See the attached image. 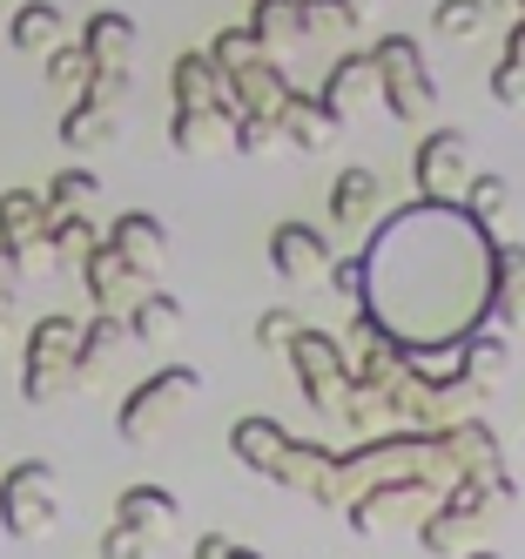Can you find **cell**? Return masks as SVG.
<instances>
[{
	"label": "cell",
	"mask_w": 525,
	"mask_h": 559,
	"mask_svg": "<svg viewBox=\"0 0 525 559\" xmlns=\"http://www.w3.org/2000/svg\"><path fill=\"white\" fill-rule=\"evenodd\" d=\"M357 270H363L357 304L371 317V331L411 357L465 350L485 331L499 290L492 236L458 203H404L371 229Z\"/></svg>",
	"instance_id": "1"
},
{
	"label": "cell",
	"mask_w": 525,
	"mask_h": 559,
	"mask_svg": "<svg viewBox=\"0 0 525 559\" xmlns=\"http://www.w3.org/2000/svg\"><path fill=\"white\" fill-rule=\"evenodd\" d=\"M74 344H81V317H68V310H48L27 331V365H21V397H27V405H48V397L81 384Z\"/></svg>",
	"instance_id": "2"
},
{
	"label": "cell",
	"mask_w": 525,
	"mask_h": 559,
	"mask_svg": "<svg viewBox=\"0 0 525 559\" xmlns=\"http://www.w3.org/2000/svg\"><path fill=\"white\" fill-rule=\"evenodd\" d=\"M61 519V492H55V465L48 459H21L0 478V526L14 539H48Z\"/></svg>",
	"instance_id": "3"
},
{
	"label": "cell",
	"mask_w": 525,
	"mask_h": 559,
	"mask_svg": "<svg viewBox=\"0 0 525 559\" xmlns=\"http://www.w3.org/2000/svg\"><path fill=\"white\" fill-rule=\"evenodd\" d=\"M195 391H202V371H195V365H162L155 378H142L129 397H121L115 431L129 438V445H148V438L162 431V418H169L182 397H195Z\"/></svg>",
	"instance_id": "4"
},
{
	"label": "cell",
	"mask_w": 525,
	"mask_h": 559,
	"mask_svg": "<svg viewBox=\"0 0 525 559\" xmlns=\"http://www.w3.org/2000/svg\"><path fill=\"white\" fill-rule=\"evenodd\" d=\"M371 74H384V108L397 115V122H418V115H431V74L418 61V48L404 41V34H391V41L371 48Z\"/></svg>",
	"instance_id": "5"
},
{
	"label": "cell",
	"mask_w": 525,
	"mask_h": 559,
	"mask_svg": "<svg viewBox=\"0 0 525 559\" xmlns=\"http://www.w3.org/2000/svg\"><path fill=\"white\" fill-rule=\"evenodd\" d=\"M465 129H438L425 135V148L411 155V176H418V203H452L458 182H465Z\"/></svg>",
	"instance_id": "6"
},
{
	"label": "cell",
	"mask_w": 525,
	"mask_h": 559,
	"mask_svg": "<svg viewBox=\"0 0 525 559\" xmlns=\"http://www.w3.org/2000/svg\"><path fill=\"white\" fill-rule=\"evenodd\" d=\"M323 236L310 223H276L270 229V270L283 276V284H310V276H323Z\"/></svg>",
	"instance_id": "7"
},
{
	"label": "cell",
	"mask_w": 525,
	"mask_h": 559,
	"mask_svg": "<svg viewBox=\"0 0 525 559\" xmlns=\"http://www.w3.org/2000/svg\"><path fill=\"white\" fill-rule=\"evenodd\" d=\"M229 452L250 465V472H263V478H283V459H290V431H283L276 418H236Z\"/></svg>",
	"instance_id": "8"
},
{
	"label": "cell",
	"mask_w": 525,
	"mask_h": 559,
	"mask_svg": "<svg viewBox=\"0 0 525 559\" xmlns=\"http://www.w3.org/2000/svg\"><path fill=\"white\" fill-rule=\"evenodd\" d=\"M81 284H88V297H95L102 310H121V304L142 297V270H129L108 243H95L88 257H81Z\"/></svg>",
	"instance_id": "9"
},
{
	"label": "cell",
	"mask_w": 525,
	"mask_h": 559,
	"mask_svg": "<svg viewBox=\"0 0 525 559\" xmlns=\"http://www.w3.org/2000/svg\"><path fill=\"white\" fill-rule=\"evenodd\" d=\"M102 243H108L121 263H129V270H155L162 250H169V229H162L155 216H142V210H129V216H115V223H108Z\"/></svg>",
	"instance_id": "10"
},
{
	"label": "cell",
	"mask_w": 525,
	"mask_h": 559,
	"mask_svg": "<svg viewBox=\"0 0 525 559\" xmlns=\"http://www.w3.org/2000/svg\"><path fill=\"white\" fill-rule=\"evenodd\" d=\"M290 365H297V378H303V391H310V405H331V378L350 371L323 331H297V337H290Z\"/></svg>",
	"instance_id": "11"
},
{
	"label": "cell",
	"mask_w": 525,
	"mask_h": 559,
	"mask_svg": "<svg viewBox=\"0 0 525 559\" xmlns=\"http://www.w3.org/2000/svg\"><path fill=\"white\" fill-rule=\"evenodd\" d=\"M81 55H88V68H129L135 61V21L102 8L88 27H81Z\"/></svg>",
	"instance_id": "12"
},
{
	"label": "cell",
	"mask_w": 525,
	"mask_h": 559,
	"mask_svg": "<svg viewBox=\"0 0 525 559\" xmlns=\"http://www.w3.org/2000/svg\"><path fill=\"white\" fill-rule=\"evenodd\" d=\"M229 122H236V108H229V102H216V108H176L169 142H176L182 155H210V148L229 142Z\"/></svg>",
	"instance_id": "13"
},
{
	"label": "cell",
	"mask_w": 525,
	"mask_h": 559,
	"mask_svg": "<svg viewBox=\"0 0 525 559\" xmlns=\"http://www.w3.org/2000/svg\"><path fill=\"white\" fill-rule=\"evenodd\" d=\"M176 519H182V512H176V499L162 492V486H129V492L115 499V526H135V533H148V539H162Z\"/></svg>",
	"instance_id": "14"
},
{
	"label": "cell",
	"mask_w": 525,
	"mask_h": 559,
	"mask_svg": "<svg viewBox=\"0 0 525 559\" xmlns=\"http://www.w3.org/2000/svg\"><path fill=\"white\" fill-rule=\"evenodd\" d=\"M40 229H48V203H40V189H8V195H0V243H8V250L40 243Z\"/></svg>",
	"instance_id": "15"
},
{
	"label": "cell",
	"mask_w": 525,
	"mask_h": 559,
	"mask_svg": "<svg viewBox=\"0 0 525 559\" xmlns=\"http://www.w3.org/2000/svg\"><path fill=\"white\" fill-rule=\"evenodd\" d=\"M121 331L142 337V344H162V337L182 331V304H176L169 290H142V297L129 304V317H121Z\"/></svg>",
	"instance_id": "16"
},
{
	"label": "cell",
	"mask_w": 525,
	"mask_h": 559,
	"mask_svg": "<svg viewBox=\"0 0 525 559\" xmlns=\"http://www.w3.org/2000/svg\"><path fill=\"white\" fill-rule=\"evenodd\" d=\"M8 41L21 55H48L61 41V8H55V0H21L14 21H8Z\"/></svg>",
	"instance_id": "17"
},
{
	"label": "cell",
	"mask_w": 525,
	"mask_h": 559,
	"mask_svg": "<svg viewBox=\"0 0 525 559\" xmlns=\"http://www.w3.org/2000/svg\"><path fill=\"white\" fill-rule=\"evenodd\" d=\"M169 88H176V108H216L223 102V74L210 68V55H176Z\"/></svg>",
	"instance_id": "18"
},
{
	"label": "cell",
	"mask_w": 525,
	"mask_h": 559,
	"mask_svg": "<svg viewBox=\"0 0 525 559\" xmlns=\"http://www.w3.org/2000/svg\"><path fill=\"white\" fill-rule=\"evenodd\" d=\"M121 337H129V331H121V317H115V310H95L88 324H81V344H74V371H81V384L102 371V357H108Z\"/></svg>",
	"instance_id": "19"
},
{
	"label": "cell",
	"mask_w": 525,
	"mask_h": 559,
	"mask_svg": "<svg viewBox=\"0 0 525 559\" xmlns=\"http://www.w3.org/2000/svg\"><path fill=\"white\" fill-rule=\"evenodd\" d=\"M270 129H283L297 148H323V135H331V115H323V102H310V95H290V102L276 108Z\"/></svg>",
	"instance_id": "20"
},
{
	"label": "cell",
	"mask_w": 525,
	"mask_h": 559,
	"mask_svg": "<svg viewBox=\"0 0 525 559\" xmlns=\"http://www.w3.org/2000/svg\"><path fill=\"white\" fill-rule=\"evenodd\" d=\"M371 203H378V176L371 169H344L337 182H331V223H363L371 216Z\"/></svg>",
	"instance_id": "21"
},
{
	"label": "cell",
	"mask_w": 525,
	"mask_h": 559,
	"mask_svg": "<svg viewBox=\"0 0 525 559\" xmlns=\"http://www.w3.org/2000/svg\"><path fill=\"white\" fill-rule=\"evenodd\" d=\"M102 195L95 169H61L48 189H40V203H48V216H88V203Z\"/></svg>",
	"instance_id": "22"
},
{
	"label": "cell",
	"mask_w": 525,
	"mask_h": 559,
	"mask_svg": "<svg viewBox=\"0 0 525 559\" xmlns=\"http://www.w3.org/2000/svg\"><path fill=\"white\" fill-rule=\"evenodd\" d=\"M492 317L525 324V243L499 250V290H492Z\"/></svg>",
	"instance_id": "23"
},
{
	"label": "cell",
	"mask_w": 525,
	"mask_h": 559,
	"mask_svg": "<svg viewBox=\"0 0 525 559\" xmlns=\"http://www.w3.org/2000/svg\"><path fill=\"white\" fill-rule=\"evenodd\" d=\"M61 142H68V148H102V142H115V115L81 95V102L61 115Z\"/></svg>",
	"instance_id": "24"
},
{
	"label": "cell",
	"mask_w": 525,
	"mask_h": 559,
	"mask_svg": "<svg viewBox=\"0 0 525 559\" xmlns=\"http://www.w3.org/2000/svg\"><path fill=\"white\" fill-rule=\"evenodd\" d=\"M256 61H263V41H256L250 27H223V34H216L210 68L223 74V82H236V74H242V68H256Z\"/></svg>",
	"instance_id": "25"
},
{
	"label": "cell",
	"mask_w": 525,
	"mask_h": 559,
	"mask_svg": "<svg viewBox=\"0 0 525 559\" xmlns=\"http://www.w3.org/2000/svg\"><path fill=\"white\" fill-rule=\"evenodd\" d=\"M40 243L55 250V263H61V257H74V263H81V257H88V250L102 243V229H95L88 216H48V229H40Z\"/></svg>",
	"instance_id": "26"
},
{
	"label": "cell",
	"mask_w": 525,
	"mask_h": 559,
	"mask_svg": "<svg viewBox=\"0 0 525 559\" xmlns=\"http://www.w3.org/2000/svg\"><path fill=\"white\" fill-rule=\"evenodd\" d=\"M40 61H48V88H61V95H81V88H88V74H95L88 55H81V41H55Z\"/></svg>",
	"instance_id": "27"
},
{
	"label": "cell",
	"mask_w": 525,
	"mask_h": 559,
	"mask_svg": "<svg viewBox=\"0 0 525 559\" xmlns=\"http://www.w3.org/2000/svg\"><path fill=\"white\" fill-rule=\"evenodd\" d=\"M250 34H256V41H283V34H303V0H256Z\"/></svg>",
	"instance_id": "28"
},
{
	"label": "cell",
	"mask_w": 525,
	"mask_h": 559,
	"mask_svg": "<svg viewBox=\"0 0 525 559\" xmlns=\"http://www.w3.org/2000/svg\"><path fill=\"white\" fill-rule=\"evenodd\" d=\"M363 74H371V55H344V61L331 68V82H323V95H317V102H323V115H331V122H337V115L350 108V88L363 82Z\"/></svg>",
	"instance_id": "29"
},
{
	"label": "cell",
	"mask_w": 525,
	"mask_h": 559,
	"mask_svg": "<svg viewBox=\"0 0 525 559\" xmlns=\"http://www.w3.org/2000/svg\"><path fill=\"white\" fill-rule=\"evenodd\" d=\"M505 203H512V182H505V176H478V182H472L465 216H472V223H499V216H505Z\"/></svg>",
	"instance_id": "30"
},
{
	"label": "cell",
	"mask_w": 525,
	"mask_h": 559,
	"mask_svg": "<svg viewBox=\"0 0 525 559\" xmlns=\"http://www.w3.org/2000/svg\"><path fill=\"white\" fill-rule=\"evenodd\" d=\"M478 21H485V0H438V14H431V27L444 41H465Z\"/></svg>",
	"instance_id": "31"
},
{
	"label": "cell",
	"mask_w": 525,
	"mask_h": 559,
	"mask_svg": "<svg viewBox=\"0 0 525 559\" xmlns=\"http://www.w3.org/2000/svg\"><path fill=\"white\" fill-rule=\"evenodd\" d=\"M148 552H155V539L135 533V526H108L102 533V559H148Z\"/></svg>",
	"instance_id": "32"
},
{
	"label": "cell",
	"mask_w": 525,
	"mask_h": 559,
	"mask_svg": "<svg viewBox=\"0 0 525 559\" xmlns=\"http://www.w3.org/2000/svg\"><path fill=\"white\" fill-rule=\"evenodd\" d=\"M478 506H485V486H478V478H458V492L452 499H444V526H458V519H478Z\"/></svg>",
	"instance_id": "33"
},
{
	"label": "cell",
	"mask_w": 525,
	"mask_h": 559,
	"mask_svg": "<svg viewBox=\"0 0 525 559\" xmlns=\"http://www.w3.org/2000/svg\"><path fill=\"white\" fill-rule=\"evenodd\" d=\"M270 142V122H263V115H236V122H229V148H242V155H256Z\"/></svg>",
	"instance_id": "34"
},
{
	"label": "cell",
	"mask_w": 525,
	"mask_h": 559,
	"mask_svg": "<svg viewBox=\"0 0 525 559\" xmlns=\"http://www.w3.org/2000/svg\"><path fill=\"white\" fill-rule=\"evenodd\" d=\"M297 331H303V324H297L290 310H263V317H256V344H290Z\"/></svg>",
	"instance_id": "35"
},
{
	"label": "cell",
	"mask_w": 525,
	"mask_h": 559,
	"mask_svg": "<svg viewBox=\"0 0 525 559\" xmlns=\"http://www.w3.org/2000/svg\"><path fill=\"white\" fill-rule=\"evenodd\" d=\"M14 297H21V257L0 243V310H14Z\"/></svg>",
	"instance_id": "36"
},
{
	"label": "cell",
	"mask_w": 525,
	"mask_h": 559,
	"mask_svg": "<svg viewBox=\"0 0 525 559\" xmlns=\"http://www.w3.org/2000/svg\"><path fill=\"white\" fill-rule=\"evenodd\" d=\"M492 95H499L505 108H512V102H525V68H512V61H505V68L492 74Z\"/></svg>",
	"instance_id": "37"
},
{
	"label": "cell",
	"mask_w": 525,
	"mask_h": 559,
	"mask_svg": "<svg viewBox=\"0 0 525 559\" xmlns=\"http://www.w3.org/2000/svg\"><path fill=\"white\" fill-rule=\"evenodd\" d=\"M499 357H505L499 337H478V344H472V371H478V378H492V371H499Z\"/></svg>",
	"instance_id": "38"
},
{
	"label": "cell",
	"mask_w": 525,
	"mask_h": 559,
	"mask_svg": "<svg viewBox=\"0 0 525 559\" xmlns=\"http://www.w3.org/2000/svg\"><path fill=\"white\" fill-rule=\"evenodd\" d=\"M331 284H337L344 297H357V290H363V270H357V263H331Z\"/></svg>",
	"instance_id": "39"
},
{
	"label": "cell",
	"mask_w": 525,
	"mask_h": 559,
	"mask_svg": "<svg viewBox=\"0 0 525 559\" xmlns=\"http://www.w3.org/2000/svg\"><path fill=\"white\" fill-rule=\"evenodd\" d=\"M223 552H229L223 533H202V539H195V559H223Z\"/></svg>",
	"instance_id": "40"
},
{
	"label": "cell",
	"mask_w": 525,
	"mask_h": 559,
	"mask_svg": "<svg viewBox=\"0 0 525 559\" xmlns=\"http://www.w3.org/2000/svg\"><path fill=\"white\" fill-rule=\"evenodd\" d=\"M14 337V310H0V344H8Z\"/></svg>",
	"instance_id": "41"
},
{
	"label": "cell",
	"mask_w": 525,
	"mask_h": 559,
	"mask_svg": "<svg viewBox=\"0 0 525 559\" xmlns=\"http://www.w3.org/2000/svg\"><path fill=\"white\" fill-rule=\"evenodd\" d=\"M223 559H263V552H250V546H229V552H223Z\"/></svg>",
	"instance_id": "42"
},
{
	"label": "cell",
	"mask_w": 525,
	"mask_h": 559,
	"mask_svg": "<svg viewBox=\"0 0 525 559\" xmlns=\"http://www.w3.org/2000/svg\"><path fill=\"white\" fill-rule=\"evenodd\" d=\"M465 559H499V552H465Z\"/></svg>",
	"instance_id": "43"
},
{
	"label": "cell",
	"mask_w": 525,
	"mask_h": 559,
	"mask_svg": "<svg viewBox=\"0 0 525 559\" xmlns=\"http://www.w3.org/2000/svg\"><path fill=\"white\" fill-rule=\"evenodd\" d=\"M0 8H8V0H0Z\"/></svg>",
	"instance_id": "44"
}]
</instances>
